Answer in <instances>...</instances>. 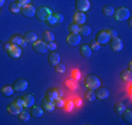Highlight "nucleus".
I'll use <instances>...</instances> for the list:
<instances>
[{
  "mask_svg": "<svg viewBox=\"0 0 132 125\" xmlns=\"http://www.w3.org/2000/svg\"><path fill=\"white\" fill-rule=\"evenodd\" d=\"M35 11H36V7H34L33 5L28 4V5L21 6L20 13L26 18H33V16H35Z\"/></svg>",
  "mask_w": 132,
  "mask_h": 125,
  "instance_id": "nucleus-14",
  "label": "nucleus"
},
{
  "mask_svg": "<svg viewBox=\"0 0 132 125\" xmlns=\"http://www.w3.org/2000/svg\"><path fill=\"white\" fill-rule=\"evenodd\" d=\"M48 63H49V65H52V67H55V65H57L59 63H61L60 53L55 52V50L50 52V54L48 55Z\"/></svg>",
  "mask_w": 132,
  "mask_h": 125,
  "instance_id": "nucleus-15",
  "label": "nucleus"
},
{
  "mask_svg": "<svg viewBox=\"0 0 132 125\" xmlns=\"http://www.w3.org/2000/svg\"><path fill=\"white\" fill-rule=\"evenodd\" d=\"M46 22H47L49 26H54V25H56V21H55V18L53 16V14L50 15V18H49V19H48L47 21H46Z\"/></svg>",
  "mask_w": 132,
  "mask_h": 125,
  "instance_id": "nucleus-42",
  "label": "nucleus"
},
{
  "mask_svg": "<svg viewBox=\"0 0 132 125\" xmlns=\"http://www.w3.org/2000/svg\"><path fill=\"white\" fill-rule=\"evenodd\" d=\"M28 85H29V83H28L27 80H25V78H18L16 81H14L12 87L14 89V93H23V91L27 90Z\"/></svg>",
  "mask_w": 132,
  "mask_h": 125,
  "instance_id": "nucleus-4",
  "label": "nucleus"
},
{
  "mask_svg": "<svg viewBox=\"0 0 132 125\" xmlns=\"http://www.w3.org/2000/svg\"><path fill=\"white\" fill-rule=\"evenodd\" d=\"M41 106H42V109H43L45 112H54L55 108H56L54 101L50 99V98L47 97V96L42 99V102H41Z\"/></svg>",
  "mask_w": 132,
  "mask_h": 125,
  "instance_id": "nucleus-7",
  "label": "nucleus"
},
{
  "mask_svg": "<svg viewBox=\"0 0 132 125\" xmlns=\"http://www.w3.org/2000/svg\"><path fill=\"white\" fill-rule=\"evenodd\" d=\"M23 40H25L27 43H34L36 40H39V36H37V34L35 32L29 30V32H27L25 35H23Z\"/></svg>",
  "mask_w": 132,
  "mask_h": 125,
  "instance_id": "nucleus-21",
  "label": "nucleus"
},
{
  "mask_svg": "<svg viewBox=\"0 0 132 125\" xmlns=\"http://www.w3.org/2000/svg\"><path fill=\"white\" fill-rule=\"evenodd\" d=\"M124 119V122H126L127 124H131L132 123V111L129 110V109H125V111L120 115Z\"/></svg>",
  "mask_w": 132,
  "mask_h": 125,
  "instance_id": "nucleus-29",
  "label": "nucleus"
},
{
  "mask_svg": "<svg viewBox=\"0 0 132 125\" xmlns=\"http://www.w3.org/2000/svg\"><path fill=\"white\" fill-rule=\"evenodd\" d=\"M53 16L55 18V21H56V25H60L64 21V15L62 13L57 12V13H53Z\"/></svg>",
  "mask_w": 132,
  "mask_h": 125,
  "instance_id": "nucleus-34",
  "label": "nucleus"
},
{
  "mask_svg": "<svg viewBox=\"0 0 132 125\" xmlns=\"http://www.w3.org/2000/svg\"><path fill=\"white\" fill-rule=\"evenodd\" d=\"M127 23H129V27H132V20L130 19V18L127 19Z\"/></svg>",
  "mask_w": 132,
  "mask_h": 125,
  "instance_id": "nucleus-48",
  "label": "nucleus"
},
{
  "mask_svg": "<svg viewBox=\"0 0 132 125\" xmlns=\"http://www.w3.org/2000/svg\"><path fill=\"white\" fill-rule=\"evenodd\" d=\"M22 110H23L22 104L16 103L15 101H14V102H12L11 104H8V106H7L8 113H10V115H12V116H18Z\"/></svg>",
  "mask_w": 132,
  "mask_h": 125,
  "instance_id": "nucleus-8",
  "label": "nucleus"
},
{
  "mask_svg": "<svg viewBox=\"0 0 132 125\" xmlns=\"http://www.w3.org/2000/svg\"><path fill=\"white\" fill-rule=\"evenodd\" d=\"M55 40V34L52 32V30H46L42 34V41H45L46 43L48 42H53Z\"/></svg>",
  "mask_w": 132,
  "mask_h": 125,
  "instance_id": "nucleus-25",
  "label": "nucleus"
},
{
  "mask_svg": "<svg viewBox=\"0 0 132 125\" xmlns=\"http://www.w3.org/2000/svg\"><path fill=\"white\" fill-rule=\"evenodd\" d=\"M80 54L83 56V57H90V56L92 55V50L91 48H90L89 45H87V43H83V45H81L80 47Z\"/></svg>",
  "mask_w": 132,
  "mask_h": 125,
  "instance_id": "nucleus-20",
  "label": "nucleus"
},
{
  "mask_svg": "<svg viewBox=\"0 0 132 125\" xmlns=\"http://www.w3.org/2000/svg\"><path fill=\"white\" fill-rule=\"evenodd\" d=\"M30 1H32V0H18V3L20 4V6L28 5V4H30Z\"/></svg>",
  "mask_w": 132,
  "mask_h": 125,
  "instance_id": "nucleus-43",
  "label": "nucleus"
},
{
  "mask_svg": "<svg viewBox=\"0 0 132 125\" xmlns=\"http://www.w3.org/2000/svg\"><path fill=\"white\" fill-rule=\"evenodd\" d=\"M54 103H55V106H57V108H63L64 106V101L62 99V97H57L54 101Z\"/></svg>",
  "mask_w": 132,
  "mask_h": 125,
  "instance_id": "nucleus-39",
  "label": "nucleus"
},
{
  "mask_svg": "<svg viewBox=\"0 0 132 125\" xmlns=\"http://www.w3.org/2000/svg\"><path fill=\"white\" fill-rule=\"evenodd\" d=\"M64 84L67 85V88H69L71 91L77 90V88H78V82H77V80H75V78H72V77H70V78H68V80H65Z\"/></svg>",
  "mask_w": 132,
  "mask_h": 125,
  "instance_id": "nucleus-22",
  "label": "nucleus"
},
{
  "mask_svg": "<svg viewBox=\"0 0 132 125\" xmlns=\"http://www.w3.org/2000/svg\"><path fill=\"white\" fill-rule=\"evenodd\" d=\"M120 78L126 83L132 82V71H130V70H127V69L123 70L122 73H120Z\"/></svg>",
  "mask_w": 132,
  "mask_h": 125,
  "instance_id": "nucleus-26",
  "label": "nucleus"
},
{
  "mask_svg": "<svg viewBox=\"0 0 132 125\" xmlns=\"http://www.w3.org/2000/svg\"><path fill=\"white\" fill-rule=\"evenodd\" d=\"M54 68H55V71H56L57 74H64L65 73V69H67V68H65V65L62 64V63H59V64L55 65Z\"/></svg>",
  "mask_w": 132,
  "mask_h": 125,
  "instance_id": "nucleus-37",
  "label": "nucleus"
},
{
  "mask_svg": "<svg viewBox=\"0 0 132 125\" xmlns=\"http://www.w3.org/2000/svg\"><path fill=\"white\" fill-rule=\"evenodd\" d=\"M72 78H75V80L78 81V78H80V71H78V70L74 71V76H72Z\"/></svg>",
  "mask_w": 132,
  "mask_h": 125,
  "instance_id": "nucleus-45",
  "label": "nucleus"
},
{
  "mask_svg": "<svg viewBox=\"0 0 132 125\" xmlns=\"http://www.w3.org/2000/svg\"><path fill=\"white\" fill-rule=\"evenodd\" d=\"M78 34L81 35V36H89L90 34H91V27L88 25H81L80 26V30H78Z\"/></svg>",
  "mask_w": 132,
  "mask_h": 125,
  "instance_id": "nucleus-23",
  "label": "nucleus"
},
{
  "mask_svg": "<svg viewBox=\"0 0 132 125\" xmlns=\"http://www.w3.org/2000/svg\"><path fill=\"white\" fill-rule=\"evenodd\" d=\"M26 46H27V42H26V41L23 40V41H22V43H21V46H20V47H21V48H25Z\"/></svg>",
  "mask_w": 132,
  "mask_h": 125,
  "instance_id": "nucleus-47",
  "label": "nucleus"
},
{
  "mask_svg": "<svg viewBox=\"0 0 132 125\" xmlns=\"http://www.w3.org/2000/svg\"><path fill=\"white\" fill-rule=\"evenodd\" d=\"M101 80L97 75L95 74H89V75L85 76L84 78V85L87 89H90V90H96L97 88L101 87Z\"/></svg>",
  "mask_w": 132,
  "mask_h": 125,
  "instance_id": "nucleus-1",
  "label": "nucleus"
},
{
  "mask_svg": "<svg viewBox=\"0 0 132 125\" xmlns=\"http://www.w3.org/2000/svg\"><path fill=\"white\" fill-rule=\"evenodd\" d=\"M74 103H75V105H76V106H81V105H82V99L77 97L76 99L74 101Z\"/></svg>",
  "mask_w": 132,
  "mask_h": 125,
  "instance_id": "nucleus-44",
  "label": "nucleus"
},
{
  "mask_svg": "<svg viewBox=\"0 0 132 125\" xmlns=\"http://www.w3.org/2000/svg\"><path fill=\"white\" fill-rule=\"evenodd\" d=\"M47 46H48V50H50V52H53V50H55L57 48V45H56L54 41H53V42H48Z\"/></svg>",
  "mask_w": 132,
  "mask_h": 125,
  "instance_id": "nucleus-41",
  "label": "nucleus"
},
{
  "mask_svg": "<svg viewBox=\"0 0 132 125\" xmlns=\"http://www.w3.org/2000/svg\"><path fill=\"white\" fill-rule=\"evenodd\" d=\"M72 20H74V23H76V25H78V26L84 25L85 21H87V15H85V13H83V12L76 11V12L74 13Z\"/></svg>",
  "mask_w": 132,
  "mask_h": 125,
  "instance_id": "nucleus-18",
  "label": "nucleus"
},
{
  "mask_svg": "<svg viewBox=\"0 0 132 125\" xmlns=\"http://www.w3.org/2000/svg\"><path fill=\"white\" fill-rule=\"evenodd\" d=\"M75 8L78 12L87 13L90 10V1L89 0H76L75 1Z\"/></svg>",
  "mask_w": 132,
  "mask_h": 125,
  "instance_id": "nucleus-10",
  "label": "nucleus"
},
{
  "mask_svg": "<svg viewBox=\"0 0 132 125\" xmlns=\"http://www.w3.org/2000/svg\"><path fill=\"white\" fill-rule=\"evenodd\" d=\"M68 29L70 30V33H78V30H80V26L72 22V23H70V25H69Z\"/></svg>",
  "mask_w": 132,
  "mask_h": 125,
  "instance_id": "nucleus-38",
  "label": "nucleus"
},
{
  "mask_svg": "<svg viewBox=\"0 0 132 125\" xmlns=\"http://www.w3.org/2000/svg\"><path fill=\"white\" fill-rule=\"evenodd\" d=\"M18 117H19V120L20 122H22V123H27V122H29V119H30V113L29 112H27V111H25V110H22L19 115H18Z\"/></svg>",
  "mask_w": 132,
  "mask_h": 125,
  "instance_id": "nucleus-28",
  "label": "nucleus"
},
{
  "mask_svg": "<svg viewBox=\"0 0 132 125\" xmlns=\"http://www.w3.org/2000/svg\"><path fill=\"white\" fill-rule=\"evenodd\" d=\"M45 113L42 106H39V105H33L30 108V116L34 118H41Z\"/></svg>",
  "mask_w": 132,
  "mask_h": 125,
  "instance_id": "nucleus-19",
  "label": "nucleus"
},
{
  "mask_svg": "<svg viewBox=\"0 0 132 125\" xmlns=\"http://www.w3.org/2000/svg\"><path fill=\"white\" fill-rule=\"evenodd\" d=\"M110 90L108 88L105 87H100L97 88L95 90V95H96V98L97 99H101V101H104V99H108L110 97Z\"/></svg>",
  "mask_w": 132,
  "mask_h": 125,
  "instance_id": "nucleus-12",
  "label": "nucleus"
},
{
  "mask_svg": "<svg viewBox=\"0 0 132 125\" xmlns=\"http://www.w3.org/2000/svg\"><path fill=\"white\" fill-rule=\"evenodd\" d=\"M109 42H110V47H111V49L116 53L120 52V50L124 48V43H123L122 39H119L118 36L117 38H111Z\"/></svg>",
  "mask_w": 132,
  "mask_h": 125,
  "instance_id": "nucleus-11",
  "label": "nucleus"
},
{
  "mask_svg": "<svg viewBox=\"0 0 132 125\" xmlns=\"http://www.w3.org/2000/svg\"><path fill=\"white\" fill-rule=\"evenodd\" d=\"M7 54L11 59H20L22 55V48L18 45H11L7 49Z\"/></svg>",
  "mask_w": 132,
  "mask_h": 125,
  "instance_id": "nucleus-5",
  "label": "nucleus"
},
{
  "mask_svg": "<svg viewBox=\"0 0 132 125\" xmlns=\"http://www.w3.org/2000/svg\"><path fill=\"white\" fill-rule=\"evenodd\" d=\"M52 14H53L52 10L49 7H46V6H40V7L36 8V11H35V18H36L37 20L45 21V22L49 19Z\"/></svg>",
  "mask_w": 132,
  "mask_h": 125,
  "instance_id": "nucleus-2",
  "label": "nucleus"
},
{
  "mask_svg": "<svg viewBox=\"0 0 132 125\" xmlns=\"http://www.w3.org/2000/svg\"><path fill=\"white\" fill-rule=\"evenodd\" d=\"M84 96H85V99H87V101H89V102H94V101L96 99L95 90H90V89H88V90L85 91Z\"/></svg>",
  "mask_w": 132,
  "mask_h": 125,
  "instance_id": "nucleus-33",
  "label": "nucleus"
},
{
  "mask_svg": "<svg viewBox=\"0 0 132 125\" xmlns=\"http://www.w3.org/2000/svg\"><path fill=\"white\" fill-rule=\"evenodd\" d=\"M131 13L130 10L127 7H118L115 8V13H113V16L117 21H126L130 18Z\"/></svg>",
  "mask_w": 132,
  "mask_h": 125,
  "instance_id": "nucleus-3",
  "label": "nucleus"
},
{
  "mask_svg": "<svg viewBox=\"0 0 132 125\" xmlns=\"http://www.w3.org/2000/svg\"><path fill=\"white\" fill-rule=\"evenodd\" d=\"M46 96H47V97H49L50 99L55 101L57 97H62V96H63V91H62V89H60V88H50V89H48V90H47Z\"/></svg>",
  "mask_w": 132,
  "mask_h": 125,
  "instance_id": "nucleus-16",
  "label": "nucleus"
},
{
  "mask_svg": "<svg viewBox=\"0 0 132 125\" xmlns=\"http://www.w3.org/2000/svg\"><path fill=\"white\" fill-rule=\"evenodd\" d=\"M81 40H82V36H81L78 33H70L67 36L65 41H67V45H69L70 47H76L81 43Z\"/></svg>",
  "mask_w": 132,
  "mask_h": 125,
  "instance_id": "nucleus-6",
  "label": "nucleus"
},
{
  "mask_svg": "<svg viewBox=\"0 0 132 125\" xmlns=\"http://www.w3.org/2000/svg\"><path fill=\"white\" fill-rule=\"evenodd\" d=\"M110 35H109V33H108V30L106 29H102V30H100V32L97 33V35H96V39L95 40L97 41L100 45H105V43H108L110 41Z\"/></svg>",
  "mask_w": 132,
  "mask_h": 125,
  "instance_id": "nucleus-13",
  "label": "nucleus"
},
{
  "mask_svg": "<svg viewBox=\"0 0 132 125\" xmlns=\"http://www.w3.org/2000/svg\"><path fill=\"white\" fill-rule=\"evenodd\" d=\"M127 70H130V71H132V62L130 61L129 64H127Z\"/></svg>",
  "mask_w": 132,
  "mask_h": 125,
  "instance_id": "nucleus-46",
  "label": "nucleus"
},
{
  "mask_svg": "<svg viewBox=\"0 0 132 125\" xmlns=\"http://www.w3.org/2000/svg\"><path fill=\"white\" fill-rule=\"evenodd\" d=\"M64 108H65V111H67V112H71L75 108L74 101H67V102H64Z\"/></svg>",
  "mask_w": 132,
  "mask_h": 125,
  "instance_id": "nucleus-35",
  "label": "nucleus"
},
{
  "mask_svg": "<svg viewBox=\"0 0 132 125\" xmlns=\"http://www.w3.org/2000/svg\"><path fill=\"white\" fill-rule=\"evenodd\" d=\"M108 33H109L110 38H117L118 36V32L115 29V28H110V29H106Z\"/></svg>",
  "mask_w": 132,
  "mask_h": 125,
  "instance_id": "nucleus-40",
  "label": "nucleus"
},
{
  "mask_svg": "<svg viewBox=\"0 0 132 125\" xmlns=\"http://www.w3.org/2000/svg\"><path fill=\"white\" fill-rule=\"evenodd\" d=\"M21 101H22L23 108L29 109V108H32L33 105H34L35 97H34V95H32V94H26V95H23L22 97H21Z\"/></svg>",
  "mask_w": 132,
  "mask_h": 125,
  "instance_id": "nucleus-17",
  "label": "nucleus"
},
{
  "mask_svg": "<svg viewBox=\"0 0 132 125\" xmlns=\"http://www.w3.org/2000/svg\"><path fill=\"white\" fill-rule=\"evenodd\" d=\"M33 49H34V52H36L37 54H45V53L48 52V46L45 41L36 40L33 43Z\"/></svg>",
  "mask_w": 132,
  "mask_h": 125,
  "instance_id": "nucleus-9",
  "label": "nucleus"
},
{
  "mask_svg": "<svg viewBox=\"0 0 132 125\" xmlns=\"http://www.w3.org/2000/svg\"><path fill=\"white\" fill-rule=\"evenodd\" d=\"M5 1L6 0H0V7H3V6L5 5Z\"/></svg>",
  "mask_w": 132,
  "mask_h": 125,
  "instance_id": "nucleus-49",
  "label": "nucleus"
},
{
  "mask_svg": "<svg viewBox=\"0 0 132 125\" xmlns=\"http://www.w3.org/2000/svg\"><path fill=\"white\" fill-rule=\"evenodd\" d=\"M8 10H10L11 13L16 14V13H20L21 6H20V4L18 3V1H14V3H11V5L8 6Z\"/></svg>",
  "mask_w": 132,
  "mask_h": 125,
  "instance_id": "nucleus-27",
  "label": "nucleus"
},
{
  "mask_svg": "<svg viewBox=\"0 0 132 125\" xmlns=\"http://www.w3.org/2000/svg\"><path fill=\"white\" fill-rule=\"evenodd\" d=\"M125 109H126V106H125L124 103H122V102L116 103V105H115V112L117 113V115L120 116L125 111Z\"/></svg>",
  "mask_w": 132,
  "mask_h": 125,
  "instance_id": "nucleus-31",
  "label": "nucleus"
},
{
  "mask_svg": "<svg viewBox=\"0 0 132 125\" xmlns=\"http://www.w3.org/2000/svg\"><path fill=\"white\" fill-rule=\"evenodd\" d=\"M102 12H103V14L106 15V16H112L113 13H115V8L110 5H106L102 8Z\"/></svg>",
  "mask_w": 132,
  "mask_h": 125,
  "instance_id": "nucleus-32",
  "label": "nucleus"
},
{
  "mask_svg": "<svg viewBox=\"0 0 132 125\" xmlns=\"http://www.w3.org/2000/svg\"><path fill=\"white\" fill-rule=\"evenodd\" d=\"M89 46H90V48H91L92 52H98V50L101 49V46L102 45H100L96 40H91V42L89 43Z\"/></svg>",
  "mask_w": 132,
  "mask_h": 125,
  "instance_id": "nucleus-36",
  "label": "nucleus"
},
{
  "mask_svg": "<svg viewBox=\"0 0 132 125\" xmlns=\"http://www.w3.org/2000/svg\"><path fill=\"white\" fill-rule=\"evenodd\" d=\"M22 41H23V36H21V35H13L12 38H11V40H10V43L11 45L21 46Z\"/></svg>",
  "mask_w": 132,
  "mask_h": 125,
  "instance_id": "nucleus-30",
  "label": "nucleus"
},
{
  "mask_svg": "<svg viewBox=\"0 0 132 125\" xmlns=\"http://www.w3.org/2000/svg\"><path fill=\"white\" fill-rule=\"evenodd\" d=\"M1 94H3L5 97H11L12 95H14V89H13L12 85L6 84L1 88Z\"/></svg>",
  "mask_w": 132,
  "mask_h": 125,
  "instance_id": "nucleus-24",
  "label": "nucleus"
}]
</instances>
